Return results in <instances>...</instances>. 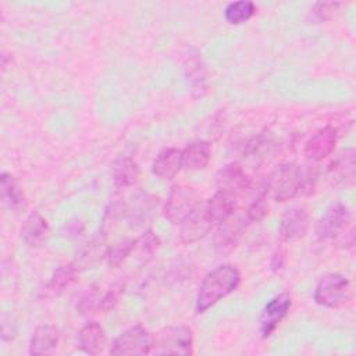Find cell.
<instances>
[{
    "label": "cell",
    "instance_id": "1",
    "mask_svg": "<svg viewBox=\"0 0 356 356\" xmlns=\"http://www.w3.org/2000/svg\"><path fill=\"white\" fill-rule=\"evenodd\" d=\"M241 280V271L232 264H221L211 270L199 285L195 302L196 313H204L232 293L239 286Z\"/></svg>",
    "mask_w": 356,
    "mask_h": 356
},
{
    "label": "cell",
    "instance_id": "2",
    "mask_svg": "<svg viewBox=\"0 0 356 356\" xmlns=\"http://www.w3.org/2000/svg\"><path fill=\"white\" fill-rule=\"evenodd\" d=\"M317 174L313 168L288 163L275 170L267 189L271 191L275 202L284 203L306 191H310L314 186Z\"/></svg>",
    "mask_w": 356,
    "mask_h": 356
},
{
    "label": "cell",
    "instance_id": "3",
    "mask_svg": "<svg viewBox=\"0 0 356 356\" xmlns=\"http://www.w3.org/2000/svg\"><path fill=\"white\" fill-rule=\"evenodd\" d=\"M352 296L350 281L338 273L323 275L314 288L313 299L317 305L328 309H338L346 305Z\"/></svg>",
    "mask_w": 356,
    "mask_h": 356
},
{
    "label": "cell",
    "instance_id": "4",
    "mask_svg": "<svg viewBox=\"0 0 356 356\" xmlns=\"http://www.w3.org/2000/svg\"><path fill=\"white\" fill-rule=\"evenodd\" d=\"M193 343L192 330L186 325H171L153 335L152 352L156 355H191Z\"/></svg>",
    "mask_w": 356,
    "mask_h": 356
},
{
    "label": "cell",
    "instance_id": "5",
    "mask_svg": "<svg viewBox=\"0 0 356 356\" xmlns=\"http://www.w3.org/2000/svg\"><path fill=\"white\" fill-rule=\"evenodd\" d=\"M200 202V196L195 188L188 185H174L163 207L164 217L171 224L179 225L182 220L189 213H192Z\"/></svg>",
    "mask_w": 356,
    "mask_h": 356
},
{
    "label": "cell",
    "instance_id": "6",
    "mask_svg": "<svg viewBox=\"0 0 356 356\" xmlns=\"http://www.w3.org/2000/svg\"><path fill=\"white\" fill-rule=\"evenodd\" d=\"M250 221L248 220L245 211L232 213L227 220L218 224L214 235V249L218 254H229L241 242L243 234L246 232Z\"/></svg>",
    "mask_w": 356,
    "mask_h": 356
},
{
    "label": "cell",
    "instance_id": "7",
    "mask_svg": "<svg viewBox=\"0 0 356 356\" xmlns=\"http://www.w3.org/2000/svg\"><path fill=\"white\" fill-rule=\"evenodd\" d=\"M350 222L349 209L339 202L330 204L318 218L314 234L317 241L325 242L338 238Z\"/></svg>",
    "mask_w": 356,
    "mask_h": 356
},
{
    "label": "cell",
    "instance_id": "8",
    "mask_svg": "<svg viewBox=\"0 0 356 356\" xmlns=\"http://www.w3.org/2000/svg\"><path fill=\"white\" fill-rule=\"evenodd\" d=\"M153 335L140 324L121 332L111 343L110 355H147L152 352Z\"/></svg>",
    "mask_w": 356,
    "mask_h": 356
},
{
    "label": "cell",
    "instance_id": "9",
    "mask_svg": "<svg viewBox=\"0 0 356 356\" xmlns=\"http://www.w3.org/2000/svg\"><path fill=\"white\" fill-rule=\"evenodd\" d=\"M213 225L214 222L204 206V202H200L197 207L189 213L179 224V241L185 245L195 243L203 239L210 232Z\"/></svg>",
    "mask_w": 356,
    "mask_h": 356
},
{
    "label": "cell",
    "instance_id": "10",
    "mask_svg": "<svg viewBox=\"0 0 356 356\" xmlns=\"http://www.w3.org/2000/svg\"><path fill=\"white\" fill-rule=\"evenodd\" d=\"M291 306L292 298L288 292L274 296L264 305L259 318V331L263 338L270 337L277 330L281 321L288 316Z\"/></svg>",
    "mask_w": 356,
    "mask_h": 356
},
{
    "label": "cell",
    "instance_id": "11",
    "mask_svg": "<svg viewBox=\"0 0 356 356\" xmlns=\"http://www.w3.org/2000/svg\"><path fill=\"white\" fill-rule=\"evenodd\" d=\"M337 142V128L332 125H325L307 139L303 147V154L312 161H321L334 152Z\"/></svg>",
    "mask_w": 356,
    "mask_h": 356
},
{
    "label": "cell",
    "instance_id": "12",
    "mask_svg": "<svg viewBox=\"0 0 356 356\" xmlns=\"http://www.w3.org/2000/svg\"><path fill=\"white\" fill-rule=\"evenodd\" d=\"M309 229V213L305 207L296 206L285 211L280 222V235L285 242L302 239Z\"/></svg>",
    "mask_w": 356,
    "mask_h": 356
},
{
    "label": "cell",
    "instance_id": "13",
    "mask_svg": "<svg viewBox=\"0 0 356 356\" xmlns=\"http://www.w3.org/2000/svg\"><path fill=\"white\" fill-rule=\"evenodd\" d=\"M217 186L221 191H227L235 196H239L250 188V178L245 172L243 167L234 161L224 165L217 174Z\"/></svg>",
    "mask_w": 356,
    "mask_h": 356
},
{
    "label": "cell",
    "instance_id": "14",
    "mask_svg": "<svg viewBox=\"0 0 356 356\" xmlns=\"http://www.w3.org/2000/svg\"><path fill=\"white\" fill-rule=\"evenodd\" d=\"M184 74L195 96H203L207 90V75L203 60L197 51H191L184 60Z\"/></svg>",
    "mask_w": 356,
    "mask_h": 356
},
{
    "label": "cell",
    "instance_id": "15",
    "mask_svg": "<svg viewBox=\"0 0 356 356\" xmlns=\"http://www.w3.org/2000/svg\"><path fill=\"white\" fill-rule=\"evenodd\" d=\"M182 170V154L177 147L163 149L152 164V171L161 179H172Z\"/></svg>",
    "mask_w": 356,
    "mask_h": 356
},
{
    "label": "cell",
    "instance_id": "16",
    "mask_svg": "<svg viewBox=\"0 0 356 356\" xmlns=\"http://www.w3.org/2000/svg\"><path fill=\"white\" fill-rule=\"evenodd\" d=\"M182 168L199 171L209 165L211 160V146L206 140H195L188 143L182 150Z\"/></svg>",
    "mask_w": 356,
    "mask_h": 356
},
{
    "label": "cell",
    "instance_id": "17",
    "mask_svg": "<svg viewBox=\"0 0 356 356\" xmlns=\"http://www.w3.org/2000/svg\"><path fill=\"white\" fill-rule=\"evenodd\" d=\"M49 231L47 220L39 211H32L21 227V238L29 248H38L46 241Z\"/></svg>",
    "mask_w": 356,
    "mask_h": 356
},
{
    "label": "cell",
    "instance_id": "18",
    "mask_svg": "<svg viewBox=\"0 0 356 356\" xmlns=\"http://www.w3.org/2000/svg\"><path fill=\"white\" fill-rule=\"evenodd\" d=\"M238 196L218 189L209 200L204 202V206L214 224H220L227 220L236 210Z\"/></svg>",
    "mask_w": 356,
    "mask_h": 356
},
{
    "label": "cell",
    "instance_id": "19",
    "mask_svg": "<svg viewBox=\"0 0 356 356\" xmlns=\"http://www.w3.org/2000/svg\"><path fill=\"white\" fill-rule=\"evenodd\" d=\"M78 348L88 355H97L106 345V334L102 325L96 321L85 324L76 337Z\"/></svg>",
    "mask_w": 356,
    "mask_h": 356
},
{
    "label": "cell",
    "instance_id": "20",
    "mask_svg": "<svg viewBox=\"0 0 356 356\" xmlns=\"http://www.w3.org/2000/svg\"><path fill=\"white\" fill-rule=\"evenodd\" d=\"M58 343V330L50 324L38 325L29 341V355H46L53 352Z\"/></svg>",
    "mask_w": 356,
    "mask_h": 356
},
{
    "label": "cell",
    "instance_id": "21",
    "mask_svg": "<svg viewBox=\"0 0 356 356\" xmlns=\"http://www.w3.org/2000/svg\"><path fill=\"white\" fill-rule=\"evenodd\" d=\"M328 171L337 182H345V185L352 184L355 178V150L352 147L343 150L330 164Z\"/></svg>",
    "mask_w": 356,
    "mask_h": 356
},
{
    "label": "cell",
    "instance_id": "22",
    "mask_svg": "<svg viewBox=\"0 0 356 356\" xmlns=\"http://www.w3.org/2000/svg\"><path fill=\"white\" fill-rule=\"evenodd\" d=\"M139 178V167L131 157L120 159L113 168V182L118 189L132 186Z\"/></svg>",
    "mask_w": 356,
    "mask_h": 356
},
{
    "label": "cell",
    "instance_id": "23",
    "mask_svg": "<svg viewBox=\"0 0 356 356\" xmlns=\"http://www.w3.org/2000/svg\"><path fill=\"white\" fill-rule=\"evenodd\" d=\"M0 191L3 202L13 210H19L25 204V195L17 179L7 172L0 175Z\"/></svg>",
    "mask_w": 356,
    "mask_h": 356
},
{
    "label": "cell",
    "instance_id": "24",
    "mask_svg": "<svg viewBox=\"0 0 356 356\" xmlns=\"http://www.w3.org/2000/svg\"><path fill=\"white\" fill-rule=\"evenodd\" d=\"M256 4L249 0L232 1L224 8V18L231 25H241L248 22L256 14Z\"/></svg>",
    "mask_w": 356,
    "mask_h": 356
},
{
    "label": "cell",
    "instance_id": "25",
    "mask_svg": "<svg viewBox=\"0 0 356 356\" xmlns=\"http://www.w3.org/2000/svg\"><path fill=\"white\" fill-rule=\"evenodd\" d=\"M76 271L78 270L74 264H64V266L58 267L54 271V274L47 285L49 291H51L53 293H57V292H61L64 288L70 286L76 277Z\"/></svg>",
    "mask_w": 356,
    "mask_h": 356
},
{
    "label": "cell",
    "instance_id": "26",
    "mask_svg": "<svg viewBox=\"0 0 356 356\" xmlns=\"http://www.w3.org/2000/svg\"><path fill=\"white\" fill-rule=\"evenodd\" d=\"M268 193V189H263L256 197L254 200L246 207L245 210V214L248 217V220L252 222H259L261 221L267 213H268V206H267V202H266V195Z\"/></svg>",
    "mask_w": 356,
    "mask_h": 356
},
{
    "label": "cell",
    "instance_id": "27",
    "mask_svg": "<svg viewBox=\"0 0 356 356\" xmlns=\"http://www.w3.org/2000/svg\"><path fill=\"white\" fill-rule=\"evenodd\" d=\"M342 4L337 1H324V3H316L309 11V15L316 22H324L332 19L337 13L339 11V7Z\"/></svg>",
    "mask_w": 356,
    "mask_h": 356
},
{
    "label": "cell",
    "instance_id": "28",
    "mask_svg": "<svg viewBox=\"0 0 356 356\" xmlns=\"http://www.w3.org/2000/svg\"><path fill=\"white\" fill-rule=\"evenodd\" d=\"M135 249V239L134 241H125L120 245L113 246L108 252H107V261L110 266L117 267L120 266L128 256L129 253Z\"/></svg>",
    "mask_w": 356,
    "mask_h": 356
},
{
    "label": "cell",
    "instance_id": "29",
    "mask_svg": "<svg viewBox=\"0 0 356 356\" xmlns=\"http://www.w3.org/2000/svg\"><path fill=\"white\" fill-rule=\"evenodd\" d=\"M135 246L140 248L142 254H153L160 246V239L152 229H147L138 239H135Z\"/></svg>",
    "mask_w": 356,
    "mask_h": 356
},
{
    "label": "cell",
    "instance_id": "30",
    "mask_svg": "<svg viewBox=\"0 0 356 356\" xmlns=\"http://www.w3.org/2000/svg\"><path fill=\"white\" fill-rule=\"evenodd\" d=\"M118 296H120V291L115 289H110L99 302V306L102 310L107 312L110 309H113L115 306V303L118 302Z\"/></svg>",
    "mask_w": 356,
    "mask_h": 356
}]
</instances>
